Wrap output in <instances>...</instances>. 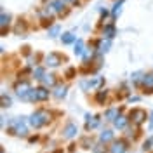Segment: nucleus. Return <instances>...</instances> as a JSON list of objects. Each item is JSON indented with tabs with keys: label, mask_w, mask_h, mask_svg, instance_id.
<instances>
[{
	"label": "nucleus",
	"mask_w": 153,
	"mask_h": 153,
	"mask_svg": "<svg viewBox=\"0 0 153 153\" xmlns=\"http://www.w3.org/2000/svg\"><path fill=\"white\" fill-rule=\"evenodd\" d=\"M143 87L148 92H153V75H146L143 78Z\"/></svg>",
	"instance_id": "nucleus-7"
},
{
	"label": "nucleus",
	"mask_w": 153,
	"mask_h": 153,
	"mask_svg": "<svg viewBox=\"0 0 153 153\" xmlns=\"http://www.w3.org/2000/svg\"><path fill=\"white\" fill-rule=\"evenodd\" d=\"M5 23L9 25V16H5V12H2V30H5Z\"/></svg>",
	"instance_id": "nucleus-22"
},
{
	"label": "nucleus",
	"mask_w": 153,
	"mask_h": 153,
	"mask_svg": "<svg viewBox=\"0 0 153 153\" xmlns=\"http://www.w3.org/2000/svg\"><path fill=\"white\" fill-rule=\"evenodd\" d=\"M113 137V134H111V131H105V132L101 134V141L105 143V141H110Z\"/></svg>",
	"instance_id": "nucleus-13"
},
{
	"label": "nucleus",
	"mask_w": 153,
	"mask_h": 153,
	"mask_svg": "<svg viewBox=\"0 0 153 153\" xmlns=\"http://www.w3.org/2000/svg\"><path fill=\"white\" fill-rule=\"evenodd\" d=\"M120 7H122V0H120V2H117V4L113 5V10H111V14H113V16H118V12H120Z\"/></svg>",
	"instance_id": "nucleus-18"
},
{
	"label": "nucleus",
	"mask_w": 153,
	"mask_h": 153,
	"mask_svg": "<svg viewBox=\"0 0 153 153\" xmlns=\"http://www.w3.org/2000/svg\"><path fill=\"white\" fill-rule=\"evenodd\" d=\"M49 97V91L45 87H38V89H31L28 92V101H45Z\"/></svg>",
	"instance_id": "nucleus-2"
},
{
	"label": "nucleus",
	"mask_w": 153,
	"mask_h": 153,
	"mask_svg": "<svg viewBox=\"0 0 153 153\" xmlns=\"http://www.w3.org/2000/svg\"><path fill=\"white\" fill-rule=\"evenodd\" d=\"M76 134V125L75 124H68L65 129V137H73Z\"/></svg>",
	"instance_id": "nucleus-9"
},
{
	"label": "nucleus",
	"mask_w": 153,
	"mask_h": 153,
	"mask_svg": "<svg viewBox=\"0 0 153 153\" xmlns=\"http://www.w3.org/2000/svg\"><path fill=\"white\" fill-rule=\"evenodd\" d=\"M144 118H146V113L143 110H132L131 111V120L134 124H141V122H144Z\"/></svg>",
	"instance_id": "nucleus-4"
},
{
	"label": "nucleus",
	"mask_w": 153,
	"mask_h": 153,
	"mask_svg": "<svg viewBox=\"0 0 153 153\" xmlns=\"http://www.w3.org/2000/svg\"><path fill=\"white\" fill-rule=\"evenodd\" d=\"M59 31V26H54V28H51V31H49V35L51 37H56V33Z\"/></svg>",
	"instance_id": "nucleus-23"
},
{
	"label": "nucleus",
	"mask_w": 153,
	"mask_h": 153,
	"mask_svg": "<svg viewBox=\"0 0 153 153\" xmlns=\"http://www.w3.org/2000/svg\"><path fill=\"white\" fill-rule=\"evenodd\" d=\"M12 124L16 125V132H18V134H26V127H25V124H23V120H21V118L14 120Z\"/></svg>",
	"instance_id": "nucleus-10"
},
{
	"label": "nucleus",
	"mask_w": 153,
	"mask_h": 153,
	"mask_svg": "<svg viewBox=\"0 0 153 153\" xmlns=\"http://www.w3.org/2000/svg\"><path fill=\"white\" fill-rule=\"evenodd\" d=\"M49 120V113L47 111H44V110H38V111H35V113L31 115V118H30V124L33 125L35 129H38V127H42L44 124H47Z\"/></svg>",
	"instance_id": "nucleus-1"
},
{
	"label": "nucleus",
	"mask_w": 153,
	"mask_h": 153,
	"mask_svg": "<svg viewBox=\"0 0 153 153\" xmlns=\"http://www.w3.org/2000/svg\"><path fill=\"white\" fill-rule=\"evenodd\" d=\"M117 113H118V110H117V108H111V110H108V111H106V118H108V120H113V117Z\"/></svg>",
	"instance_id": "nucleus-16"
},
{
	"label": "nucleus",
	"mask_w": 153,
	"mask_h": 153,
	"mask_svg": "<svg viewBox=\"0 0 153 153\" xmlns=\"http://www.w3.org/2000/svg\"><path fill=\"white\" fill-rule=\"evenodd\" d=\"M73 40H75V37H73L71 33H65V35H63V44H71Z\"/></svg>",
	"instance_id": "nucleus-14"
},
{
	"label": "nucleus",
	"mask_w": 153,
	"mask_h": 153,
	"mask_svg": "<svg viewBox=\"0 0 153 153\" xmlns=\"http://www.w3.org/2000/svg\"><path fill=\"white\" fill-rule=\"evenodd\" d=\"M44 84H45V85H54V75H45Z\"/></svg>",
	"instance_id": "nucleus-19"
},
{
	"label": "nucleus",
	"mask_w": 153,
	"mask_h": 153,
	"mask_svg": "<svg viewBox=\"0 0 153 153\" xmlns=\"http://www.w3.org/2000/svg\"><path fill=\"white\" fill-rule=\"evenodd\" d=\"M84 52V42L82 40H76V44H75V54L76 56H80Z\"/></svg>",
	"instance_id": "nucleus-12"
},
{
	"label": "nucleus",
	"mask_w": 153,
	"mask_h": 153,
	"mask_svg": "<svg viewBox=\"0 0 153 153\" xmlns=\"http://www.w3.org/2000/svg\"><path fill=\"white\" fill-rule=\"evenodd\" d=\"M105 33H106V37H108V38H111V37H113V33H115V28H113V26H106Z\"/></svg>",
	"instance_id": "nucleus-20"
},
{
	"label": "nucleus",
	"mask_w": 153,
	"mask_h": 153,
	"mask_svg": "<svg viewBox=\"0 0 153 153\" xmlns=\"http://www.w3.org/2000/svg\"><path fill=\"white\" fill-rule=\"evenodd\" d=\"M125 124H127L125 117H117V120H115V125H117V127H124Z\"/></svg>",
	"instance_id": "nucleus-17"
},
{
	"label": "nucleus",
	"mask_w": 153,
	"mask_h": 153,
	"mask_svg": "<svg viewBox=\"0 0 153 153\" xmlns=\"http://www.w3.org/2000/svg\"><path fill=\"white\" fill-rule=\"evenodd\" d=\"M97 124H99V118H97V117H92V118H91V117H87V129H94V127H97Z\"/></svg>",
	"instance_id": "nucleus-11"
},
{
	"label": "nucleus",
	"mask_w": 153,
	"mask_h": 153,
	"mask_svg": "<svg viewBox=\"0 0 153 153\" xmlns=\"http://www.w3.org/2000/svg\"><path fill=\"white\" fill-rule=\"evenodd\" d=\"M49 5L54 9V12H63V9H65V0H49Z\"/></svg>",
	"instance_id": "nucleus-5"
},
{
	"label": "nucleus",
	"mask_w": 153,
	"mask_h": 153,
	"mask_svg": "<svg viewBox=\"0 0 153 153\" xmlns=\"http://www.w3.org/2000/svg\"><path fill=\"white\" fill-rule=\"evenodd\" d=\"M65 2H71V4H73V2H76V0H65Z\"/></svg>",
	"instance_id": "nucleus-24"
},
{
	"label": "nucleus",
	"mask_w": 153,
	"mask_h": 153,
	"mask_svg": "<svg viewBox=\"0 0 153 153\" xmlns=\"http://www.w3.org/2000/svg\"><path fill=\"white\" fill-rule=\"evenodd\" d=\"M96 99H97L99 103H101L103 99H106V91H99V92H97V96H96Z\"/></svg>",
	"instance_id": "nucleus-21"
},
{
	"label": "nucleus",
	"mask_w": 153,
	"mask_h": 153,
	"mask_svg": "<svg viewBox=\"0 0 153 153\" xmlns=\"http://www.w3.org/2000/svg\"><path fill=\"white\" fill-rule=\"evenodd\" d=\"M127 150V146H125L124 141H118V143H115L111 146V153H124Z\"/></svg>",
	"instance_id": "nucleus-8"
},
{
	"label": "nucleus",
	"mask_w": 153,
	"mask_h": 153,
	"mask_svg": "<svg viewBox=\"0 0 153 153\" xmlns=\"http://www.w3.org/2000/svg\"><path fill=\"white\" fill-rule=\"evenodd\" d=\"M54 94H56V97H59V99H61V97H65V96H66V87H59Z\"/></svg>",
	"instance_id": "nucleus-15"
},
{
	"label": "nucleus",
	"mask_w": 153,
	"mask_h": 153,
	"mask_svg": "<svg viewBox=\"0 0 153 153\" xmlns=\"http://www.w3.org/2000/svg\"><path fill=\"white\" fill-rule=\"evenodd\" d=\"M30 91H31V89H30V85L26 84V82H21V84L16 85V94H18L21 99H26V101H28V92Z\"/></svg>",
	"instance_id": "nucleus-3"
},
{
	"label": "nucleus",
	"mask_w": 153,
	"mask_h": 153,
	"mask_svg": "<svg viewBox=\"0 0 153 153\" xmlns=\"http://www.w3.org/2000/svg\"><path fill=\"white\" fill-rule=\"evenodd\" d=\"M45 61H47V65L49 66H57L59 63H61V57H59V54H49L47 57H45Z\"/></svg>",
	"instance_id": "nucleus-6"
}]
</instances>
